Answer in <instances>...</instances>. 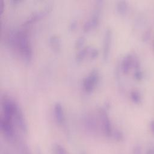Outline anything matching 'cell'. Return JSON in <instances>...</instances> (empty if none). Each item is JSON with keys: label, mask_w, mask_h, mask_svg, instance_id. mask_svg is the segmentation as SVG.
<instances>
[{"label": "cell", "mask_w": 154, "mask_h": 154, "mask_svg": "<svg viewBox=\"0 0 154 154\" xmlns=\"http://www.w3.org/2000/svg\"><path fill=\"white\" fill-rule=\"evenodd\" d=\"M16 42L22 57L26 61H30L32 51L27 34L23 31H18L16 35Z\"/></svg>", "instance_id": "cell-1"}, {"label": "cell", "mask_w": 154, "mask_h": 154, "mask_svg": "<svg viewBox=\"0 0 154 154\" xmlns=\"http://www.w3.org/2000/svg\"><path fill=\"white\" fill-rule=\"evenodd\" d=\"M114 140L116 141L120 142L124 140V135L123 133L119 129H116L113 131L112 136Z\"/></svg>", "instance_id": "cell-17"}, {"label": "cell", "mask_w": 154, "mask_h": 154, "mask_svg": "<svg viewBox=\"0 0 154 154\" xmlns=\"http://www.w3.org/2000/svg\"><path fill=\"white\" fill-rule=\"evenodd\" d=\"M85 127L90 133H95L97 131V125L93 119L88 117L85 120Z\"/></svg>", "instance_id": "cell-11"}, {"label": "cell", "mask_w": 154, "mask_h": 154, "mask_svg": "<svg viewBox=\"0 0 154 154\" xmlns=\"http://www.w3.org/2000/svg\"><path fill=\"white\" fill-rule=\"evenodd\" d=\"M54 110L55 118L57 123L59 125H62L64 121V116L63 114L62 105H61V103L59 102H57L54 105Z\"/></svg>", "instance_id": "cell-10"}, {"label": "cell", "mask_w": 154, "mask_h": 154, "mask_svg": "<svg viewBox=\"0 0 154 154\" xmlns=\"http://www.w3.org/2000/svg\"><path fill=\"white\" fill-rule=\"evenodd\" d=\"M152 49H153V51L154 52V40H153V42H152Z\"/></svg>", "instance_id": "cell-28"}, {"label": "cell", "mask_w": 154, "mask_h": 154, "mask_svg": "<svg viewBox=\"0 0 154 154\" xmlns=\"http://www.w3.org/2000/svg\"><path fill=\"white\" fill-rule=\"evenodd\" d=\"M53 150L55 154H69V152L64 146L58 143L54 144Z\"/></svg>", "instance_id": "cell-16"}, {"label": "cell", "mask_w": 154, "mask_h": 154, "mask_svg": "<svg viewBox=\"0 0 154 154\" xmlns=\"http://www.w3.org/2000/svg\"><path fill=\"white\" fill-rule=\"evenodd\" d=\"M50 7H46L42 11H36L34 12L33 14H32L26 20L25 22L24 23V25H29L34 22H35V20H38V19H40L42 17H43V16L46 15L49 11L50 10Z\"/></svg>", "instance_id": "cell-9"}, {"label": "cell", "mask_w": 154, "mask_h": 154, "mask_svg": "<svg viewBox=\"0 0 154 154\" xmlns=\"http://www.w3.org/2000/svg\"><path fill=\"white\" fill-rule=\"evenodd\" d=\"M134 76L136 80H138V81L141 80L143 78V72H141V69H135Z\"/></svg>", "instance_id": "cell-20"}, {"label": "cell", "mask_w": 154, "mask_h": 154, "mask_svg": "<svg viewBox=\"0 0 154 154\" xmlns=\"http://www.w3.org/2000/svg\"><path fill=\"white\" fill-rule=\"evenodd\" d=\"M14 117H15L16 122L17 125L18 126L19 128L20 129V131L26 134L28 132V127L27 124L25 122V120L23 117V114L20 109L18 108Z\"/></svg>", "instance_id": "cell-7"}, {"label": "cell", "mask_w": 154, "mask_h": 154, "mask_svg": "<svg viewBox=\"0 0 154 154\" xmlns=\"http://www.w3.org/2000/svg\"><path fill=\"white\" fill-rule=\"evenodd\" d=\"M149 126H150V130H151L152 132L154 134V120H152L150 122Z\"/></svg>", "instance_id": "cell-25"}, {"label": "cell", "mask_w": 154, "mask_h": 154, "mask_svg": "<svg viewBox=\"0 0 154 154\" xmlns=\"http://www.w3.org/2000/svg\"><path fill=\"white\" fill-rule=\"evenodd\" d=\"M20 151L21 154H32L31 150L25 144H21L20 146Z\"/></svg>", "instance_id": "cell-19"}, {"label": "cell", "mask_w": 154, "mask_h": 154, "mask_svg": "<svg viewBox=\"0 0 154 154\" xmlns=\"http://www.w3.org/2000/svg\"><path fill=\"white\" fill-rule=\"evenodd\" d=\"M79 154H87L86 152H81Z\"/></svg>", "instance_id": "cell-29"}, {"label": "cell", "mask_w": 154, "mask_h": 154, "mask_svg": "<svg viewBox=\"0 0 154 154\" xmlns=\"http://www.w3.org/2000/svg\"><path fill=\"white\" fill-rule=\"evenodd\" d=\"M99 73L97 70H93L83 80V88L87 93L91 92L99 81Z\"/></svg>", "instance_id": "cell-3"}, {"label": "cell", "mask_w": 154, "mask_h": 154, "mask_svg": "<svg viewBox=\"0 0 154 154\" xmlns=\"http://www.w3.org/2000/svg\"><path fill=\"white\" fill-rule=\"evenodd\" d=\"M117 11L121 15H125L128 10V4L125 1H119L117 4Z\"/></svg>", "instance_id": "cell-12"}, {"label": "cell", "mask_w": 154, "mask_h": 154, "mask_svg": "<svg viewBox=\"0 0 154 154\" xmlns=\"http://www.w3.org/2000/svg\"><path fill=\"white\" fill-rule=\"evenodd\" d=\"M150 35H151V31L150 29H148V30H146L144 34H143V36H142V40L143 42H147L150 37Z\"/></svg>", "instance_id": "cell-22"}, {"label": "cell", "mask_w": 154, "mask_h": 154, "mask_svg": "<svg viewBox=\"0 0 154 154\" xmlns=\"http://www.w3.org/2000/svg\"><path fill=\"white\" fill-rule=\"evenodd\" d=\"M49 44L52 48L55 51H58L60 49L61 42L57 35H52L50 37Z\"/></svg>", "instance_id": "cell-13"}, {"label": "cell", "mask_w": 154, "mask_h": 154, "mask_svg": "<svg viewBox=\"0 0 154 154\" xmlns=\"http://www.w3.org/2000/svg\"><path fill=\"white\" fill-rule=\"evenodd\" d=\"M99 115L102 122V127L103 134L108 137H111L114 130H112L111 123L106 112V109L101 108L99 111Z\"/></svg>", "instance_id": "cell-5"}, {"label": "cell", "mask_w": 154, "mask_h": 154, "mask_svg": "<svg viewBox=\"0 0 154 154\" xmlns=\"http://www.w3.org/2000/svg\"><path fill=\"white\" fill-rule=\"evenodd\" d=\"M141 147L140 145L137 144L133 147L132 153V154H141Z\"/></svg>", "instance_id": "cell-23"}, {"label": "cell", "mask_w": 154, "mask_h": 154, "mask_svg": "<svg viewBox=\"0 0 154 154\" xmlns=\"http://www.w3.org/2000/svg\"><path fill=\"white\" fill-rule=\"evenodd\" d=\"M90 49V48L88 46H87V47L83 48L80 51H79V52L76 55V60L78 62L81 61L84 58L87 54L89 52Z\"/></svg>", "instance_id": "cell-14"}, {"label": "cell", "mask_w": 154, "mask_h": 154, "mask_svg": "<svg viewBox=\"0 0 154 154\" xmlns=\"http://www.w3.org/2000/svg\"><path fill=\"white\" fill-rule=\"evenodd\" d=\"M130 97L131 100L135 104H139L141 102V96L139 91L133 90L130 93Z\"/></svg>", "instance_id": "cell-15"}, {"label": "cell", "mask_w": 154, "mask_h": 154, "mask_svg": "<svg viewBox=\"0 0 154 154\" xmlns=\"http://www.w3.org/2000/svg\"><path fill=\"white\" fill-rule=\"evenodd\" d=\"M77 26V22L76 20H73L69 25V28L70 30H74Z\"/></svg>", "instance_id": "cell-24"}, {"label": "cell", "mask_w": 154, "mask_h": 154, "mask_svg": "<svg viewBox=\"0 0 154 154\" xmlns=\"http://www.w3.org/2000/svg\"><path fill=\"white\" fill-rule=\"evenodd\" d=\"M146 154H154V146L149 148L146 152Z\"/></svg>", "instance_id": "cell-26"}, {"label": "cell", "mask_w": 154, "mask_h": 154, "mask_svg": "<svg viewBox=\"0 0 154 154\" xmlns=\"http://www.w3.org/2000/svg\"><path fill=\"white\" fill-rule=\"evenodd\" d=\"M2 106L4 111L3 117L5 119L11 120L18 108L17 105L11 99L5 98L2 101Z\"/></svg>", "instance_id": "cell-2"}, {"label": "cell", "mask_w": 154, "mask_h": 154, "mask_svg": "<svg viewBox=\"0 0 154 154\" xmlns=\"http://www.w3.org/2000/svg\"><path fill=\"white\" fill-rule=\"evenodd\" d=\"M84 42H85V37L84 36L79 37L75 42V48H81L83 46Z\"/></svg>", "instance_id": "cell-18"}, {"label": "cell", "mask_w": 154, "mask_h": 154, "mask_svg": "<svg viewBox=\"0 0 154 154\" xmlns=\"http://www.w3.org/2000/svg\"><path fill=\"white\" fill-rule=\"evenodd\" d=\"M134 64V56L130 54H126L123 58L121 63L122 70L125 74H127Z\"/></svg>", "instance_id": "cell-8"}, {"label": "cell", "mask_w": 154, "mask_h": 154, "mask_svg": "<svg viewBox=\"0 0 154 154\" xmlns=\"http://www.w3.org/2000/svg\"><path fill=\"white\" fill-rule=\"evenodd\" d=\"M4 9V2L2 0H0V11L1 13H2Z\"/></svg>", "instance_id": "cell-27"}, {"label": "cell", "mask_w": 154, "mask_h": 154, "mask_svg": "<svg viewBox=\"0 0 154 154\" xmlns=\"http://www.w3.org/2000/svg\"><path fill=\"white\" fill-rule=\"evenodd\" d=\"M112 33L111 30L107 28L105 31L104 39H103V57L105 61H106L109 56L110 50V44L111 43Z\"/></svg>", "instance_id": "cell-6"}, {"label": "cell", "mask_w": 154, "mask_h": 154, "mask_svg": "<svg viewBox=\"0 0 154 154\" xmlns=\"http://www.w3.org/2000/svg\"><path fill=\"white\" fill-rule=\"evenodd\" d=\"M0 128L7 140L12 141L14 140L15 133L11 120L5 119L3 117H1L0 120Z\"/></svg>", "instance_id": "cell-4"}, {"label": "cell", "mask_w": 154, "mask_h": 154, "mask_svg": "<svg viewBox=\"0 0 154 154\" xmlns=\"http://www.w3.org/2000/svg\"><path fill=\"white\" fill-rule=\"evenodd\" d=\"M89 54H90V58L94 59V58H96L98 56L99 51L96 48H90V51H89Z\"/></svg>", "instance_id": "cell-21"}]
</instances>
